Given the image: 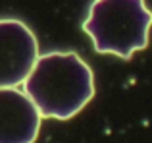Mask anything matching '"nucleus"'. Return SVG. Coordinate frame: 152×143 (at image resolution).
Masks as SVG:
<instances>
[{
  "label": "nucleus",
  "instance_id": "nucleus-4",
  "mask_svg": "<svg viewBox=\"0 0 152 143\" xmlns=\"http://www.w3.org/2000/svg\"><path fill=\"white\" fill-rule=\"evenodd\" d=\"M42 114L19 87H0V143H35Z\"/></svg>",
  "mask_w": 152,
  "mask_h": 143
},
{
  "label": "nucleus",
  "instance_id": "nucleus-3",
  "mask_svg": "<svg viewBox=\"0 0 152 143\" xmlns=\"http://www.w3.org/2000/svg\"><path fill=\"white\" fill-rule=\"evenodd\" d=\"M39 56V43L29 25L15 18L0 19V87L23 83Z\"/></svg>",
  "mask_w": 152,
  "mask_h": 143
},
{
  "label": "nucleus",
  "instance_id": "nucleus-1",
  "mask_svg": "<svg viewBox=\"0 0 152 143\" xmlns=\"http://www.w3.org/2000/svg\"><path fill=\"white\" fill-rule=\"evenodd\" d=\"M23 91L45 118L67 120L94 97V75L77 52L52 50L39 56Z\"/></svg>",
  "mask_w": 152,
  "mask_h": 143
},
{
  "label": "nucleus",
  "instance_id": "nucleus-2",
  "mask_svg": "<svg viewBox=\"0 0 152 143\" xmlns=\"http://www.w3.org/2000/svg\"><path fill=\"white\" fill-rule=\"evenodd\" d=\"M150 27L152 12L145 0H94L83 21L96 52L123 60L148 46Z\"/></svg>",
  "mask_w": 152,
  "mask_h": 143
}]
</instances>
